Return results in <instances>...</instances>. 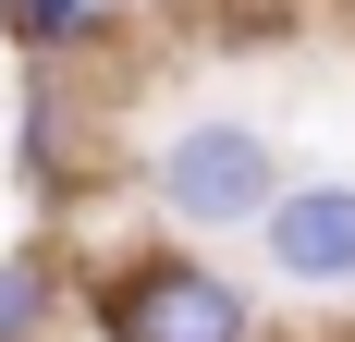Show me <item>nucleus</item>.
Instances as JSON below:
<instances>
[{
  "mask_svg": "<svg viewBox=\"0 0 355 342\" xmlns=\"http://www.w3.org/2000/svg\"><path fill=\"white\" fill-rule=\"evenodd\" d=\"M73 306L98 342H270V306L233 257L184 233H147V244H110L98 269L73 281Z\"/></svg>",
  "mask_w": 355,
  "mask_h": 342,
  "instance_id": "nucleus-1",
  "label": "nucleus"
},
{
  "mask_svg": "<svg viewBox=\"0 0 355 342\" xmlns=\"http://www.w3.org/2000/svg\"><path fill=\"white\" fill-rule=\"evenodd\" d=\"M282 135L257 123V110H233V98H209V110H172L159 135H147V159H135V196L159 208V233H184V244H220V233H257L270 208H282Z\"/></svg>",
  "mask_w": 355,
  "mask_h": 342,
  "instance_id": "nucleus-2",
  "label": "nucleus"
},
{
  "mask_svg": "<svg viewBox=\"0 0 355 342\" xmlns=\"http://www.w3.org/2000/svg\"><path fill=\"white\" fill-rule=\"evenodd\" d=\"M257 281L270 294H306V306H355V171H294L282 208L245 233Z\"/></svg>",
  "mask_w": 355,
  "mask_h": 342,
  "instance_id": "nucleus-3",
  "label": "nucleus"
},
{
  "mask_svg": "<svg viewBox=\"0 0 355 342\" xmlns=\"http://www.w3.org/2000/svg\"><path fill=\"white\" fill-rule=\"evenodd\" d=\"M123 12H135V0H0V37H12L37 73H73V62H98V49H110Z\"/></svg>",
  "mask_w": 355,
  "mask_h": 342,
  "instance_id": "nucleus-4",
  "label": "nucleus"
},
{
  "mask_svg": "<svg viewBox=\"0 0 355 342\" xmlns=\"http://www.w3.org/2000/svg\"><path fill=\"white\" fill-rule=\"evenodd\" d=\"M73 318V269L49 244H0V342H49Z\"/></svg>",
  "mask_w": 355,
  "mask_h": 342,
  "instance_id": "nucleus-5",
  "label": "nucleus"
}]
</instances>
